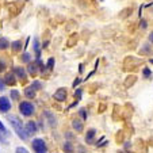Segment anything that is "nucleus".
I'll use <instances>...</instances> for the list:
<instances>
[{
	"label": "nucleus",
	"mask_w": 153,
	"mask_h": 153,
	"mask_svg": "<svg viewBox=\"0 0 153 153\" xmlns=\"http://www.w3.org/2000/svg\"><path fill=\"white\" fill-rule=\"evenodd\" d=\"M72 126L76 131H81V130H83V122H81L80 119H73Z\"/></svg>",
	"instance_id": "nucleus-8"
},
{
	"label": "nucleus",
	"mask_w": 153,
	"mask_h": 153,
	"mask_svg": "<svg viewBox=\"0 0 153 153\" xmlns=\"http://www.w3.org/2000/svg\"><path fill=\"white\" fill-rule=\"evenodd\" d=\"M16 150H18V152H27V150L25 149V148H18Z\"/></svg>",
	"instance_id": "nucleus-27"
},
{
	"label": "nucleus",
	"mask_w": 153,
	"mask_h": 153,
	"mask_svg": "<svg viewBox=\"0 0 153 153\" xmlns=\"http://www.w3.org/2000/svg\"><path fill=\"white\" fill-rule=\"evenodd\" d=\"M11 46H12L14 52H18L19 49H22V42H20V41H15V42L11 43Z\"/></svg>",
	"instance_id": "nucleus-11"
},
{
	"label": "nucleus",
	"mask_w": 153,
	"mask_h": 153,
	"mask_svg": "<svg viewBox=\"0 0 153 153\" xmlns=\"http://www.w3.org/2000/svg\"><path fill=\"white\" fill-rule=\"evenodd\" d=\"M10 108H11V102H10V99L6 98V96H1V98H0V111H1V113H7Z\"/></svg>",
	"instance_id": "nucleus-4"
},
{
	"label": "nucleus",
	"mask_w": 153,
	"mask_h": 153,
	"mask_svg": "<svg viewBox=\"0 0 153 153\" xmlns=\"http://www.w3.org/2000/svg\"><path fill=\"white\" fill-rule=\"evenodd\" d=\"M0 131L3 134H7V130H6V127H4V125L1 123V121H0Z\"/></svg>",
	"instance_id": "nucleus-20"
},
{
	"label": "nucleus",
	"mask_w": 153,
	"mask_h": 153,
	"mask_svg": "<svg viewBox=\"0 0 153 153\" xmlns=\"http://www.w3.org/2000/svg\"><path fill=\"white\" fill-rule=\"evenodd\" d=\"M8 46H10L8 41L6 38H0V49H7Z\"/></svg>",
	"instance_id": "nucleus-13"
},
{
	"label": "nucleus",
	"mask_w": 153,
	"mask_h": 153,
	"mask_svg": "<svg viewBox=\"0 0 153 153\" xmlns=\"http://www.w3.org/2000/svg\"><path fill=\"white\" fill-rule=\"evenodd\" d=\"M30 58H31V56H30L29 53H23V56H22V61H23V62H29Z\"/></svg>",
	"instance_id": "nucleus-16"
},
{
	"label": "nucleus",
	"mask_w": 153,
	"mask_h": 153,
	"mask_svg": "<svg viewBox=\"0 0 153 153\" xmlns=\"http://www.w3.org/2000/svg\"><path fill=\"white\" fill-rule=\"evenodd\" d=\"M4 83H6V84H12V85H14V84H15V75H12V73L7 75Z\"/></svg>",
	"instance_id": "nucleus-10"
},
{
	"label": "nucleus",
	"mask_w": 153,
	"mask_h": 153,
	"mask_svg": "<svg viewBox=\"0 0 153 153\" xmlns=\"http://www.w3.org/2000/svg\"><path fill=\"white\" fill-rule=\"evenodd\" d=\"M96 134V131H95V129H91V130H88V133H87V136H85V140L88 142H91V140L94 138V136Z\"/></svg>",
	"instance_id": "nucleus-12"
},
{
	"label": "nucleus",
	"mask_w": 153,
	"mask_h": 153,
	"mask_svg": "<svg viewBox=\"0 0 153 153\" xmlns=\"http://www.w3.org/2000/svg\"><path fill=\"white\" fill-rule=\"evenodd\" d=\"M64 148H65V149H67V150H72V148H71V145H69V144H67V145H65V146H64Z\"/></svg>",
	"instance_id": "nucleus-26"
},
{
	"label": "nucleus",
	"mask_w": 153,
	"mask_h": 153,
	"mask_svg": "<svg viewBox=\"0 0 153 153\" xmlns=\"http://www.w3.org/2000/svg\"><path fill=\"white\" fill-rule=\"evenodd\" d=\"M48 67H49L50 69L54 67V58H49V61H48Z\"/></svg>",
	"instance_id": "nucleus-19"
},
{
	"label": "nucleus",
	"mask_w": 153,
	"mask_h": 153,
	"mask_svg": "<svg viewBox=\"0 0 153 153\" xmlns=\"http://www.w3.org/2000/svg\"><path fill=\"white\" fill-rule=\"evenodd\" d=\"M15 75L20 79V80H26V72L23 68H15Z\"/></svg>",
	"instance_id": "nucleus-7"
},
{
	"label": "nucleus",
	"mask_w": 153,
	"mask_h": 153,
	"mask_svg": "<svg viewBox=\"0 0 153 153\" xmlns=\"http://www.w3.org/2000/svg\"><path fill=\"white\" fill-rule=\"evenodd\" d=\"M11 98L15 99V100H16V99H19V91L12 90V91H11Z\"/></svg>",
	"instance_id": "nucleus-17"
},
{
	"label": "nucleus",
	"mask_w": 153,
	"mask_h": 153,
	"mask_svg": "<svg viewBox=\"0 0 153 153\" xmlns=\"http://www.w3.org/2000/svg\"><path fill=\"white\" fill-rule=\"evenodd\" d=\"M53 98H54L57 102L65 100V99H67V90H65V88H58V90L54 92Z\"/></svg>",
	"instance_id": "nucleus-5"
},
{
	"label": "nucleus",
	"mask_w": 153,
	"mask_h": 153,
	"mask_svg": "<svg viewBox=\"0 0 153 153\" xmlns=\"http://www.w3.org/2000/svg\"><path fill=\"white\" fill-rule=\"evenodd\" d=\"M141 22H142V25H141L142 29H145V27H146V23H145V20H141Z\"/></svg>",
	"instance_id": "nucleus-29"
},
{
	"label": "nucleus",
	"mask_w": 153,
	"mask_h": 153,
	"mask_svg": "<svg viewBox=\"0 0 153 153\" xmlns=\"http://www.w3.org/2000/svg\"><path fill=\"white\" fill-rule=\"evenodd\" d=\"M80 115L83 117L84 119H87V114H85V111H84V110H81V111H80Z\"/></svg>",
	"instance_id": "nucleus-24"
},
{
	"label": "nucleus",
	"mask_w": 153,
	"mask_h": 153,
	"mask_svg": "<svg viewBox=\"0 0 153 153\" xmlns=\"http://www.w3.org/2000/svg\"><path fill=\"white\" fill-rule=\"evenodd\" d=\"M25 95H26V98H29V99L35 98V90L33 87H27L26 90H25Z\"/></svg>",
	"instance_id": "nucleus-9"
},
{
	"label": "nucleus",
	"mask_w": 153,
	"mask_h": 153,
	"mask_svg": "<svg viewBox=\"0 0 153 153\" xmlns=\"http://www.w3.org/2000/svg\"><path fill=\"white\" fill-rule=\"evenodd\" d=\"M19 111L22 115L30 117L34 113V106H33V103H30V102H22V103L19 104Z\"/></svg>",
	"instance_id": "nucleus-2"
},
{
	"label": "nucleus",
	"mask_w": 153,
	"mask_h": 153,
	"mask_svg": "<svg viewBox=\"0 0 153 153\" xmlns=\"http://www.w3.org/2000/svg\"><path fill=\"white\" fill-rule=\"evenodd\" d=\"M34 49H35V53H37V57L41 56V50H39V45H38V39L34 38Z\"/></svg>",
	"instance_id": "nucleus-14"
},
{
	"label": "nucleus",
	"mask_w": 153,
	"mask_h": 153,
	"mask_svg": "<svg viewBox=\"0 0 153 153\" xmlns=\"http://www.w3.org/2000/svg\"><path fill=\"white\" fill-rule=\"evenodd\" d=\"M33 149L35 150V152H38V153H45L48 150V148H46V144H45V141H43L42 138H35V140H33Z\"/></svg>",
	"instance_id": "nucleus-3"
},
{
	"label": "nucleus",
	"mask_w": 153,
	"mask_h": 153,
	"mask_svg": "<svg viewBox=\"0 0 153 153\" xmlns=\"http://www.w3.org/2000/svg\"><path fill=\"white\" fill-rule=\"evenodd\" d=\"M29 72L31 73V75H35V73H37V65H35V64H30L29 65Z\"/></svg>",
	"instance_id": "nucleus-15"
},
{
	"label": "nucleus",
	"mask_w": 153,
	"mask_h": 153,
	"mask_svg": "<svg viewBox=\"0 0 153 153\" xmlns=\"http://www.w3.org/2000/svg\"><path fill=\"white\" fill-rule=\"evenodd\" d=\"M0 71H4V64L0 62Z\"/></svg>",
	"instance_id": "nucleus-28"
},
{
	"label": "nucleus",
	"mask_w": 153,
	"mask_h": 153,
	"mask_svg": "<svg viewBox=\"0 0 153 153\" xmlns=\"http://www.w3.org/2000/svg\"><path fill=\"white\" fill-rule=\"evenodd\" d=\"M4 85H6V83H4L3 80H0V91H3L4 88H6V87H4Z\"/></svg>",
	"instance_id": "nucleus-22"
},
{
	"label": "nucleus",
	"mask_w": 153,
	"mask_h": 153,
	"mask_svg": "<svg viewBox=\"0 0 153 153\" xmlns=\"http://www.w3.org/2000/svg\"><path fill=\"white\" fill-rule=\"evenodd\" d=\"M149 41H150V42L153 43V31H152V33H150V34H149Z\"/></svg>",
	"instance_id": "nucleus-25"
},
{
	"label": "nucleus",
	"mask_w": 153,
	"mask_h": 153,
	"mask_svg": "<svg viewBox=\"0 0 153 153\" xmlns=\"http://www.w3.org/2000/svg\"><path fill=\"white\" fill-rule=\"evenodd\" d=\"M8 121H10V123H11V126L14 127L15 133H16L18 136H19L22 140H27V137H29V134H27L26 129H25V127H23V125H22V121H20V119H18L15 115L8 117Z\"/></svg>",
	"instance_id": "nucleus-1"
},
{
	"label": "nucleus",
	"mask_w": 153,
	"mask_h": 153,
	"mask_svg": "<svg viewBox=\"0 0 153 153\" xmlns=\"http://www.w3.org/2000/svg\"><path fill=\"white\" fill-rule=\"evenodd\" d=\"M76 96H77V98L80 99V96H81V91H80V90H77V91H76V94H75V98H76Z\"/></svg>",
	"instance_id": "nucleus-23"
},
{
	"label": "nucleus",
	"mask_w": 153,
	"mask_h": 153,
	"mask_svg": "<svg viewBox=\"0 0 153 153\" xmlns=\"http://www.w3.org/2000/svg\"><path fill=\"white\" fill-rule=\"evenodd\" d=\"M26 131H27V134H34V133H37L38 129H37V125H35V122H33V121L27 122V125H26Z\"/></svg>",
	"instance_id": "nucleus-6"
},
{
	"label": "nucleus",
	"mask_w": 153,
	"mask_h": 153,
	"mask_svg": "<svg viewBox=\"0 0 153 153\" xmlns=\"http://www.w3.org/2000/svg\"><path fill=\"white\" fill-rule=\"evenodd\" d=\"M144 75H145V76H146V77H149V76H150V75H152V73H150V71H149V69H148V68H145V69H144Z\"/></svg>",
	"instance_id": "nucleus-21"
},
{
	"label": "nucleus",
	"mask_w": 153,
	"mask_h": 153,
	"mask_svg": "<svg viewBox=\"0 0 153 153\" xmlns=\"http://www.w3.org/2000/svg\"><path fill=\"white\" fill-rule=\"evenodd\" d=\"M31 87L34 90H41V88H42V84H41L39 81H34V83L31 84Z\"/></svg>",
	"instance_id": "nucleus-18"
}]
</instances>
